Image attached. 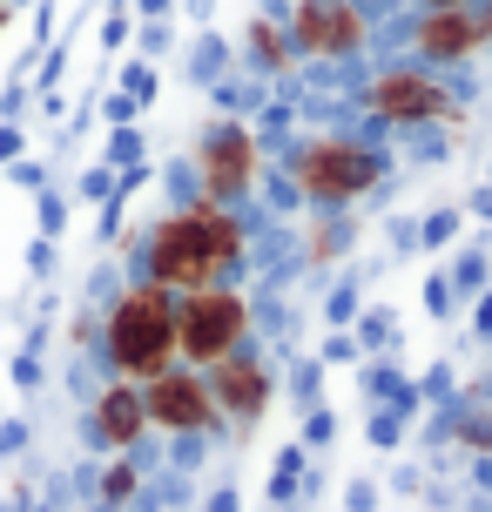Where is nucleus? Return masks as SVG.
Instances as JSON below:
<instances>
[{"label":"nucleus","mask_w":492,"mask_h":512,"mask_svg":"<svg viewBox=\"0 0 492 512\" xmlns=\"http://www.w3.org/2000/svg\"><path fill=\"white\" fill-rule=\"evenodd\" d=\"M236 256H243V230L216 203H196L182 216H169V223H156V236H149V283H162V290H203Z\"/></svg>","instance_id":"f257e3e1"},{"label":"nucleus","mask_w":492,"mask_h":512,"mask_svg":"<svg viewBox=\"0 0 492 512\" xmlns=\"http://www.w3.org/2000/svg\"><path fill=\"white\" fill-rule=\"evenodd\" d=\"M108 364L122 371V378H156L169 371L176 358V290H162V283H135L115 297L108 310Z\"/></svg>","instance_id":"f03ea898"},{"label":"nucleus","mask_w":492,"mask_h":512,"mask_svg":"<svg viewBox=\"0 0 492 512\" xmlns=\"http://www.w3.org/2000/svg\"><path fill=\"white\" fill-rule=\"evenodd\" d=\"M243 324H250V310H243L236 290H223V283L182 290V304H176V351L189 364H216V358H230L236 344H243Z\"/></svg>","instance_id":"7ed1b4c3"},{"label":"nucleus","mask_w":492,"mask_h":512,"mask_svg":"<svg viewBox=\"0 0 492 512\" xmlns=\"http://www.w3.org/2000/svg\"><path fill=\"white\" fill-rule=\"evenodd\" d=\"M297 182L317 203H351L358 189L378 182V155L358 149V142H311V149L297 155Z\"/></svg>","instance_id":"20e7f679"},{"label":"nucleus","mask_w":492,"mask_h":512,"mask_svg":"<svg viewBox=\"0 0 492 512\" xmlns=\"http://www.w3.org/2000/svg\"><path fill=\"white\" fill-rule=\"evenodd\" d=\"M142 411H149V425H169V432H209V418H216V398H209V384L196 371H156L149 391H142Z\"/></svg>","instance_id":"39448f33"},{"label":"nucleus","mask_w":492,"mask_h":512,"mask_svg":"<svg viewBox=\"0 0 492 512\" xmlns=\"http://www.w3.org/2000/svg\"><path fill=\"white\" fill-rule=\"evenodd\" d=\"M290 34H297V48H304V54H351L364 41L358 0H304Z\"/></svg>","instance_id":"423d86ee"},{"label":"nucleus","mask_w":492,"mask_h":512,"mask_svg":"<svg viewBox=\"0 0 492 512\" xmlns=\"http://www.w3.org/2000/svg\"><path fill=\"white\" fill-rule=\"evenodd\" d=\"M371 108L385 115V122H432V115H445V88L432 75H418V68H391V75H378V88H371Z\"/></svg>","instance_id":"0eeeda50"},{"label":"nucleus","mask_w":492,"mask_h":512,"mask_svg":"<svg viewBox=\"0 0 492 512\" xmlns=\"http://www.w3.org/2000/svg\"><path fill=\"white\" fill-rule=\"evenodd\" d=\"M203 384H209V398H216L223 411H236V418H257L263 398H270V378H263V364H257V358H243V351L216 358Z\"/></svg>","instance_id":"6e6552de"},{"label":"nucleus","mask_w":492,"mask_h":512,"mask_svg":"<svg viewBox=\"0 0 492 512\" xmlns=\"http://www.w3.org/2000/svg\"><path fill=\"white\" fill-rule=\"evenodd\" d=\"M250 182V135L243 128H216L203 142V189L209 196H236Z\"/></svg>","instance_id":"1a4fd4ad"},{"label":"nucleus","mask_w":492,"mask_h":512,"mask_svg":"<svg viewBox=\"0 0 492 512\" xmlns=\"http://www.w3.org/2000/svg\"><path fill=\"white\" fill-rule=\"evenodd\" d=\"M142 425H149V411H142V391H135L129 378L108 384L102 398H95V438H102V445H135Z\"/></svg>","instance_id":"9d476101"},{"label":"nucleus","mask_w":492,"mask_h":512,"mask_svg":"<svg viewBox=\"0 0 492 512\" xmlns=\"http://www.w3.org/2000/svg\"><path fill=\"white\" fill-rule=\"evenodd\" d=\"M486 41L479 34V14H466V7H445V14H432V21L418 27V48L432 54V61H459V54H472Z\"/></svg>","instance_id":"9b49d317"},{"label":"nucleus","mask_w":492,"mask_h":512,"mask_svg":"<svg viewBox=\"0 0 492 512\" xmlns=\"http://www.w3.org/2000/svg\"><path fill=\"white\" fill-rule=\"evenodd\" d=\"M102 492H108V499H129V492H135V465H115V472L102 479Z\"/></svg>","instance_id":"f8f14e48"},{"label":"nucleus","mask_w":492,"mask_h":512,"mask_svg":"<svg viewBox=\"0 0 492 512\" xmlns=\"http://www.w3.org/2000/svg\"><path fill=\"white\" fill-rule=\"evenodd\" d=\"M257 48H263V61H284V41H277L270 27H257Z\"/></svg>","instance_id":"ddd939ff"},{"label":"nucleus","mask_w":492,"mask_h":512,"mask_svg":"<svg viewBox=\"0 0 492 512\" xmlns=\"http://www.w3.org/2000/svg\"><path fill=\"white\" fill-rule=\"evenodd\" d=\"M445 7H472V0H432V14H445Z\"/></svg>","instance_id":"4468645a"},{"label":"nucleus","mask_w":492,"mask_h":512,"mask_svg":"<svg viewBox=\"0 0 492 512\" xmlns=\"http://www.w3.org/2000/svg\"><path fill=\"white\" fill-rule=\"evenodd\" d=\"M0 21H7V0H0Z\"/></svg>","instance_id":"2eb2a0df"}]
</instances>
